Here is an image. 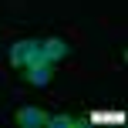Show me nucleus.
Wrapping results in <instances>:
<instances>
[{
    "label": "nucleus",
    "mask_w": 128,
    "mask_h": 128,
    "mask_svg": "<svg viewBox=\"0 0 128 128\" xmlns=\"http://www.w3.org/2000/svg\"><path fill=\"white\" fill-rule=\"evenodd\" d=\"M37 61H44V51H40V40H34V37H24V40H14L10 44V64L14 68H27V64H37Z\"/></svg>",
    "instance_id": "obj_1"
},
{
    "label": "nucleus",
    "mask_w": 128,
    "mask_h": 128,
    "mask_svg": "<svg viewBox=\"0 0 128 128\" xmlns=\"http://www.w3.org/2000/svg\"><path fill=\"white\" fill-rule=\"evenodd\" d=\"M54 68H58V64H51V61H37V64H27V68H20V71H24V81L30 84V88H47V84L54 81Z\"/></svg>",
    "instance_id": "obj_2"
},
{
    "label": "nucleus",
    "mask_w": 128,
    "mask_h": 128,
    "mask_svg": "<svg viewBox=\"0 0 128 128\" xmlns=\"http://www.w3.org/2000/svg\"><path fill=\"white\" fill-rule=\"evenodd\" d=\"M14 122L20 128H40V125H47V111L37 108V104H27V108H20L17 115H14Z\"/></svg>",
    "instance_id": "obj_3"
},
{
    "label": "nucleus",
    "mask_w": 128,
    "mask_h": 128,
    "mask_svg": "<svg viewBox=\"0 0 128 128\" xmlns=\"http://www.w3.org/2000/svg\"><path fill=\"white\" fill-rule=\"evenodd\" d=\"M40 51H44V61L58 64V61H64L71 54V44L64 37H47V40H40Z\"/></svg>",
    "instance_id": "obj_4"
},
{
    "label": "nucleus",
    "mask_w": 128,
    "mask_h": 128,
    "mask_svg": "<svg viewBox=\"0 0 128 128\" xmlns=\"http://www.w3.org/2000/svg\"><path fill=\"white\" fill-rule=\"evenodd\" d=\"M84 118H74V115H47V128H81Z\"/></svg>",
    "instance_id": "obj_5"
}]
</instances>
